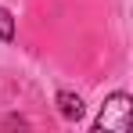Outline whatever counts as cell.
Returning <instances> with one entry per match:
<instances>
[{
    "instance_id": "obj_2",
    "label": "cell",
    "mask_w": 133,
    "mask_h": 133,
    "mask_svg": "<svg viewBox=\"0 0 133 133\" xmlns=\"http://www.w3.org/2000/svg\"><path fill=\"white\" fill-rule=\"evenodd\" d=\"M58 111L65 115L68 122H79L87 108H83V97H79V94H72V90H61V94H58Z\"/></svg>"
},
{
    "instance_id": "obj_1",
    "label": "cell",
    "mask_w": 133,
    "mask_h": 133,
    "mask_svg": "<svg viewBox=\"0 0 133 133\" xmlns=\"http://www.w3.org/2000/svg\"><path fill=\"white\" fill-rule=\"evenodd\" d=\"M130 111H133V101L130 94H111L108 101L101 104V115L94 122V130H104V133H126L130 130Z\"/></svg>"
},
{
    "instance_id": "obj_3",
    "label": "cell",
    "mask_w": 133,
    "mask_h": 133,
    "mask_svg": "<svg viewBox=\"0 0 133 133\" xmlns=\"http://www.w3.org/2000/svg\"><path fill=\"white\" fill-rule=\"evenodd\" d=\"M11 36H15V18L7 7H0V40H11Z\"/></svg>"
}]
</instances>
